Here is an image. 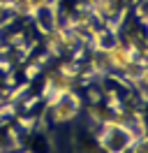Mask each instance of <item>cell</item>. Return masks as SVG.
Instances as JSON below:
<instances>
[{"mask_svg":"<svg viewBox=\"0 0 148 153\" xmlns=\"http://www.w3.org/2000/svg\"><path fill=\"white\" fill-rule=\"evenodd\" d=\"M113 2H118V5H125V2H127V0H113Z\"/></svg>","mask_w":148,"mask_h":153,"instance_id":"cell-2","label":"cell"},{"mask_svg":"<svg viewBox=\"0 0 148 153\" xmlns=\"http://www.w3.org/2000/svg\"><path fill=\"white\" fill-rule=\"evenodd\" d=\"M102 56H104V60H107V67H109L111 74H120V72L134 60V53H132L120 39H116L107 51H102Z\"/></svg>","mask_w":148,"mask_h":153,"instance_id":"cell-1","label":"cell"}]
</instances>
